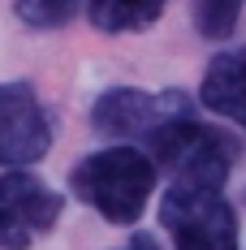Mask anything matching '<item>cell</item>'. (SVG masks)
I'll return each mask as SVG.
<instances>
[{
  "instance_id": "obj_10",
  "label": "cell",
  "mask_w": 246,
  "mask_h": 250,
  "mask_svg": "<svg viewBox=\"0 0 246 250\" xmlns=\"http://www.w3.org/2000/svg\"><path fill=\"white\" fill-rule=\"evenodd\" d=\"M246 0H195V30L203 39H224L242 18Z\"/></svg>"
},
{
  "instance_id": "obj_1",
  "label": "cell",
  "mask_w": 246,
  "mask_h": 250,
  "mask_svg": "<svg viewBox=\"0 0 246 250\" xmlns=\"http://www.w3.org/2000/svg\"><path fill=\"white\" fill-rule=\"evenodd\" d=\"M156 160L147 155V147L134 143H108L95 147L91 155H82L69 173V190L78 203H87L104 225L130 229L143 220L151 194H156Z\"/></svg>"
},
{
  "instance_id": "obj_2",
  "label": "cell",
  "mask_w": 246,
  "mask_h": 250,
  "mask_svg": "<svg viewBox=\"0 0 246 250\" xmlns=\"http://www.w3.org/2000/svg\"><path fill=\"white\" fill-rule=\"evenodd\" d=\"M147 155L156 160L160 173H169V186L224 190L229 173L242 160V143L229 129L190 112V117H177L164 129H156L147 138Z\"/></svg>"
},
{
  "instance_id": "obj_11",
  "label": "cell",
  "mask_w": 246,
  "mask_h": 250,
  "mask_svg": "<svg viewBox=\"0 0 246 250\" xmlns=\"http://www.w3.org/2000/svg\"><path fill=\"white\" fill-rule=\"evenodd\" d=\"M117 250H164V246H160L151 233H134V237H130L125 246H117Z\"/></svg>"
},
{
  "instance_id": "obj_8",
  "label": "cell",
  "mask_w": 246,
  "mask_h": 250,
  "mask_svg": "<svg viewBox=\"0 0 246 250\" xmlns=\"http://www.w3.org/2000/svg\"><path fill=\"white\" fill-rule=\"evenodd\" d=\"M169 0H87V22L91 30L121 39V35H138L164 18Z\"/></svg>"
},
{
  "instance_id": "obj_7",
  "label": "cell",
  "mask_w": 246,
  "mask_h": 250,
  "mask_svg": "<svg viewBox=\"0 0 246 250\" xmlns=\"http://www.w3.org/2000/svg\"><path fill=\"white\" fill-rule=\"evenodd\" d=\"M199 108L246 129V43L221 48L199 78Z\"/></svg>"
},
{
  "instance_id": "obj_5",
  "label": "cell",
  "mask_w": 246,
  "mask_h": 250,
  "mask_svg": "<svg viewBox=\"0 0 246 250\" xmlns=\"http://www.w3.org/2000/svg\"><path fill=\"white\" fill-rule=\"evenodd\" d=\"M65 199L30 168H0V250H30L48 237Z\"/></svg>"
},
{
  "instance_id": "obj_3",
  "label": "cell",
  "mask_w": 246,
  "mask_h": 250,
  "mask_svg": "<svg viewBox=\"0 0 246 250\" xmlns=\"http://www.w3.org/2000/svg\"><path fill=\"white\" fill-rule=\"evenodd\" d=\"M160 225L173 250H238L242 220L224 190L203 186H169L160 199Z\"/></svg>"
},
{
  "instance_id": "obj_4",
  "label": "cell",
  "mask_w": 246,
  "mask_h": 250,
  "mask_svg": "<svg viewBox=\"0 0 246 250\" xmlns=\"http://www.w3.org/2000/svg\"><path fill=\"white\" fill-rule=\"evenodd\" d=\"M199 112L186 91H143V86H108L91 104V129L99 138H143L164 129L177 117Z\"/></svg>"
},
{
  "instance_id": "obj_6",
  "label": "cell",
  "mask_w": 246,
  "mask_h": 250,
  "mask_svg": "<svg viewBox=\"0 0 246 250\" xmlns=\"http://www.w3.org/2000/svg\"><path fill=\"white\" fill-rule=\"evenodd\" d=\"M56 143V121H52L44 95L26 82H0V168H35L48 160Z\"/></svg>"
},
{
  "instance_id": "obj_9",
  "label": "cell",
  "mask_w": 246,
  "mask_h": 250,
  "mask_svg": "<svg viewBox=\"0 0 246 250\" xmlns=\"http://www.w3.org/2000/svg\"><path fill=\"white\" fill-rule=\"evenodd\" d=\"M13 18L30 30H61L78 18V9H87V0H9Z\"/></svg>"
}]
</instances>
